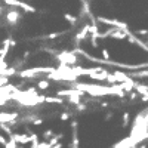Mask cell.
Masks as SVG:
<instances>
[{
  "label": "cell",
  "instance_id": "3",
  "mask_svg": "<svg viewBox=\"0 0 148 148\" xmlns=\"http://www.w3.org/2000/svg\"><path fill=\"white\" fill-rule=\"evenodd\" d=\"M47 86H49L47 82H40V83H39V88H40V89H46Z\"/></svg>",
  "mask_w": 148,
  "mask_h": 148
},
{
  "label": "cell",
  "instance_id": "1",
  "mask_svg": "<svg viewBox=\"0 0 148 148\" xmlns=\"http://www.w3.org/2000/svg\"><path fill=\"white\" fill-rule=\"evenodd\" d=\"M16 119V114H9V113H0V125L10 123Z\"/></svg>",
  "mask_w": 148,
  "mask_h": 148
},
{
  "label": "cell",
  "instance_id": "2",
  "mask_svg": "<svg viewBox=\"0 0 148 148\" xmlns=\"http://www.w3.org/2000/svg\"><path fill=\"white\" fill-rule=\"evenodd\" d=\"M19 16H21V15L18 14V10H10L9 14H8V21L12 22V24H15V22H18Z\"/></svg>",
  "mask_w": 148,
  "mask_h": 148
},
{
  "label": "cell",
  "instance_id": "4",
  "mask_svg": "<svg viewBox=\"0 0 148 148\" xmlns=\"http://www.w3.org/2000/svg\"><path fill=\"white\" fill-rule=\"evenodd\" d=\"M47 136H52V132H51V130L45 132V138H47Z\"/></svg>",
  "mask_w": 148,
  "mask_h": 148
}]
</instances>
